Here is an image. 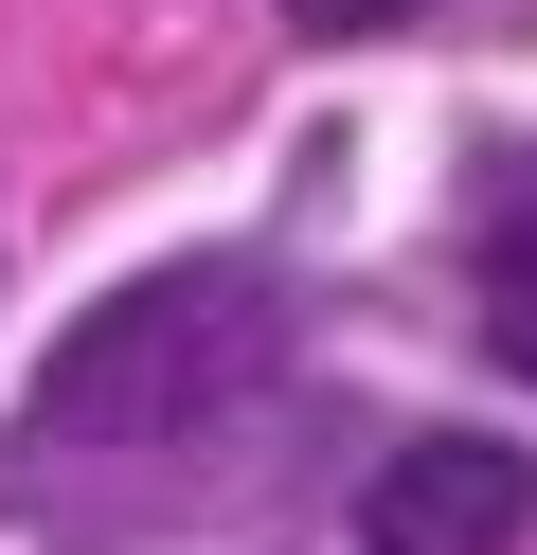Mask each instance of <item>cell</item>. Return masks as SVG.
<instances>
[{
  "label": "cell",
  "mask_w": 537,
  "mask_h": 555,
  "mask_svg": "<svg viewBox=\"0 0 537 555\" xmlns=\"http://www.w3.org/2000/svg\"><path fill=\"white\" fill-rule=\"evenodd\" d=\"M286 359V305H269V269H143V287H107L90 323L36 359V395H18V448L36 466H72V448H197L215 412L251 395V376Z\"/></svg>",
  "instance_id": "1"
},
{
  "label": "cell",
  "mask_w": 537,
  "mask_h": 555,
  "mask_svg": "<svg viewBox=\"0 0 537 555\" xmlns=\"http://www.w3.org/2000/svg\"><path fill=\"white\" fill-rule=\"evenodd\" d=\"M537 538V448L501 430H412L358 483V555H520Z\"/></svg>",
  "instance_id": "2"
},
{
  "label": "cell",
  "mask_w": 537,
  "mask_h": 555,
  "mask_svg": "<svg viewBox=\"0 0 537 555\" xmlns=\"http://www.w3.org/2000/svg\"><path fill=\"white\" fill-rule=\"evenodd\" d=\"M465 305H484V340L537 376V162L484 197V233H465Z\"/></svg>",
  "instance_id": "3"
},
{
  "label": "cell",
  "mask_w": 537,
  "mask_h": 555,
  "mask_svg": "<svg viewBox=\"0 0 537 555\" xmlns=\"http://www.w3.org/2000/svg\"><path fill=\"white\" fill-rule=\"evenodd\" d=\"M286 18H305V37H412L430 0H286Z\"/></svg>",
  "instance_id": "4"
}]
</instances>
